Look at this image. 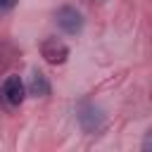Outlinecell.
Wrapping results in <instances>:
<instances>
[{"label": "cell", "mask_w": 152, "mask_h": 152, "mask_svg": "<svg viewBox=\"0 0 152 152\" xmlns=\"http://www.w3.org/2000/svg\"><path fill=\"white\" fill-rule=\"evenodd\" d=\"M55 21H57V26H59L64 33H69V36H76V33L83 31V14H81L76 7H71V5L59 7V10L55 12Z\"/></svg>", "instance_id": "6da1fadb"}, {"label": "cell", "mask_w": 152, "mask_h": 152, "mask_svg": "<svg viewBox=\"0 0 152 152\" xmlns=\"http://www.w3.org/2000/svg\"><path fill=\"white\" fill-rule=\"evenodd\" d=\"M38 50H40V57L52 66H59V64H64L69 59V48L59 38H45Z\"/></svg>", "instance_id": "7a4b0ae2"}, {"label": "cell", "mask_w": 152, "mask_h": 152, "mask_svg": "<svg viewBox=\"0 0 152 152\" xmlns=\"http://www.w3.org/2000/svg\"><path fill=\"white\" fill-rule=\"evenodd\" d=\"M78 124H81V128L86 133H97L102 128V124H104V114L95 104H83L78 109Z\"/></svg>", "instance_id": "3957f363"}, {"label": "cell", "mask_w": 152, "mask_h": 152, "mask_svg": "<svg viewBox=\"0 0 152 152\" xmlns=\"http://www.w3.org/2000/svg\"><path fill=\"white\" fill-rule=\"evenodd\" d=\"M26 97V90H24V83L19 76H7L2 81V100L10 104V107H19Z\"/></svg>", "instance_id": "277c9868"}, {"label": "cell", "mask_w": 152, "mask_h": 152, "mask_svg": "<svg viewBox=\"0 0 152 152\" xmlns=\"http://www.w3.org/2000/svg\"><path fill=\"white\" fill-rule=\"evenodd\" d=\"M28 93L36 95V97H48V95H50V81H48V76H45L43 71L33 69L31 83H28Z\"/></svg>", "instance_id": "5b68a950"}, {"label": "cell", "mask_w": 152, "mask_h": 152, "mask_svg": "<svg viewBox=\"0 0 152 152\" xmlns=\"http://www.w3.org/2000/svg\"><path fill=\"white\" fill-rule=\"evenodd\" d=\"M14 5H17V0H0V10H10Z\"/></svg>", "instance_id": "8992f818"}, {"label": "cell", "mask_w": 152, "mask_h": 152, "mask_svg": "<svg viewBox=\"0 0 152 152\" xmlns=\"http://www.w3.org/2000/svg\"><path fill=\"white\" fill-rule=\"evenodd\" d=\"M150 147H152V133H147V135H145V142H142V150H145V152H147Z\"/></svg>", "instance_id": "52a82bcc"}, {"label": "cell", "mask_w": 152, "mask_h": 152, "mask_svg": "<svg viewBox=\"0 0 152 152\" xmlns=\"http://www.w3.org/2000/svg\"><path fill=\"white\" fill-rule=\"evenodd\" d=\"M100 2H102V0H100Z\"/></svg>", "instance_id": "ba28073f"}]
</instances>
